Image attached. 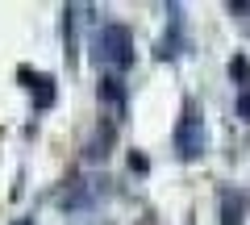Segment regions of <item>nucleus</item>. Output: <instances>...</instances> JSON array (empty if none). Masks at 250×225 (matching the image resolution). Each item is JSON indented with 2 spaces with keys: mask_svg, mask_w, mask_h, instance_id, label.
<instances>
[{
  "mask_svg": "<svg viewBox=\"0 0 250 225\" xmlns=\"http://www.w3.org/2000/svg\"><path fill=\"white\" fill-rule=\"evenodd\" d=\"M92 50H96V63L104 67V71H113V75H121V71L134 67V34L125 25H117V21H108V25L96 29Z\"/></svg>",
  "mask_w": 250,
  "mask_h": 225,
  "instance_id": "1",
  "label": "nucleus"
},
{
  "mask_svg": "<svg viewBox=\"0 0 250 225\" xmlns=\"http://www.w3.org/2000/svg\"><path fill=\"white\" fill-rule=\"evenodd\" d=\"M221 225H242V196L221 192Z\"/></svg>",
  "mask_w": 250,
  "mask_h": 225,
  "instance_id": "4",
  "label": "nucleus"
},
{
  "mask_svg": "<svg viewBox=\"0 0 250 225\" xmlns=\"http://www.w3.org/2000/svg\"><path fill=\"white\" fill-rule=\"evenodd\" d=\"M175 154L184 163L200 159L205 154V113H200L196 100H188L184 113H179V125H175Z\"/></svg>",
  "mask_w": 250,
  "mask_h": 225,
  "instance_id": "2",
  "label": "nucleus"
},
{
  "mask_svg": "<svg viewBox=\"0 0 250 225\" xmlns=\"http://www.w3.org/2000/svg\"><path fill=\"white\" fill-rule=\"evenodd\" d=\"M179 50H184V34H179V9H171V34H163L159 42V59H179Z\"/></svg>",
  "mask_w": 250,
  "mask_h": 225,
  "instance_id": "3",
  "label": "nucleus"
},
{
  "mask_svg": "<svg viewBox=\"0 0 250 225\" xmlns=\"http://www.w3.org/2000/svg\"><path fill=\"white\" fill-rule=\"evenodd\" d=\"M238 117H242V121H250V88H242V92H238Z\"/></svg>",
  "mask_w": 250,
  "mask_h": 225,
  "instance_id": "5",
  "label": "nucleus"
}]
</instances>
